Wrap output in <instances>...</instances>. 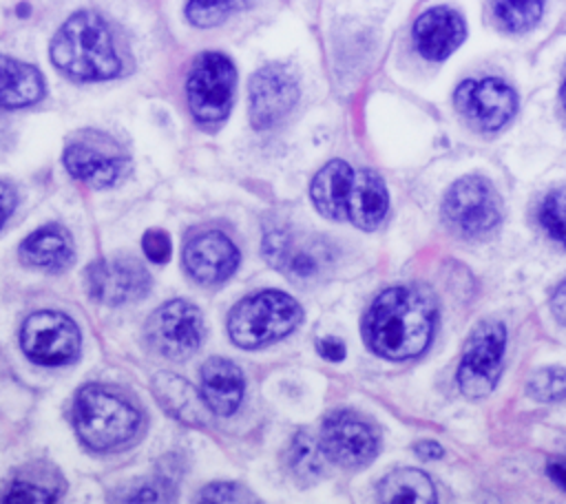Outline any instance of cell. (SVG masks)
<instances>
[{
    "label": "cell",
    "instance_id": "6da1fadb",
    "mask_svg": "<svg viewBox=\"0 0 566 504\" xmlns=\"http://www.w3.org/2000/svg\"><path fill=\"white\" fill-rule=\"evenodd\" d=\"M436 303L418 287H389L380 292L363 318V338L371 351L389 360L420 356L433 334Z\"/></svg>",
    "mask_w": 566,
    "mask_h": 504
},
{
    "label": "cell",
    "instance_id": "7a4b0ae2",
    "mask_svg": "<svg viewBox=\"0 0 566 504\" xmlns=\"http://www.w3.org/2000/svg\"><path fill=\"white\" fill-rule=\"evenodd\" d=\"M310 197L323 217L349 221L360 230L380 225L389 208L382 179L371 170L352 168L343 159L325 164L314 175Z\"/></svg>",
    "mask_w": 566,
    "mask_h": 504
},
{
    "label": "cell",
    "instance_id": "3957f363",
    "mask_svg": "<svg viewBox=\"0 0 566 504\" xmlns=\"http://www.w3.org/2000/svg\"><path fill=\"white\" fill-rule=\"evenodd\" d=\"M53 64L73 80L97 82L119 73V57L106 22L93 11L66 18L51 42Z\"/></svg>",
    "mask_w": 566,
    "mask_h": 504
},
{
    "label": "cell",
    "instance_id": "277c9868",
    "mask_svg": "<svg viewBox=\"0 0 566 504\" xmlns=\"http://www.w3.org/2000/svg\"><path fill=\"white\" fill-rule=\"evenodd\" d=\"M73 420L86 447L108 451L135 435L139 411L115 391L99 385H86L75 398Z\"/></svg>",
    "mask_w": 566,
    "mask_h": 504
},
{
    "label": "cell",
    "instance_id": "5b68a950",
    "mask_svg": "<svg viewBox=\"0 0 566 504\" xmlns=\"http://www.w3.org/2000/svg\"><path fill=\"white\" fill-rule=\"evenodd\" d=\"M303 318L301 305L285 292L263 290L241 298L228 316V334L234 345L254 349L270 345L290 332Z\"/></svg>",
    "mask_w": 566,
    "mask_h": 504
},
{
    "label": "cell",
    "instance_id": "8992f818",
    "mask_svg": "<svg viewBox=\"0 0 566 504\" xmlns=\"http://www.w3.org/2000/svg\"><path fill=\"white\" fill-rule=\"evenodd\" d=\"M442 217L447 225L460 237H486L497 228L502 219L500 197L489 179L480 175H467L447 190L442 201Z\"/></svg>",
    "mask_w": 566,
    "mask_h": 504
},
{
    "label": "cell",
    "instance_id": "52a82bcc",
    "mask_svg": "<svg viewBox=\"0 0 566 504\" xmlns=\"http://www.w3.org/2000/svg\"><path fill=\"white\" fill-rule=\"evenodd\" d=\"M237 71L228 55L208 51L199 55L186 80L190 113L199 124H219L228 117Z\"/></svg>",
    "mask_w": 566,
    "mask_h": 504
},
{
    "label": "cell",
    "instance_id": "ba28073f",
    "mask_svg": "<svg viewBox=\"0 0 566 504\" xmlns=\"http://www.w3.org/2000/svg\"><path fill=\"white\" fill-rule=\"evenodd\" d=\"M506 345V329L500 321L486 318L480 321L473 332L469 334L460 365H458V387L467 398H484L493 391L504 358Z\"/></svg>",
    "mask_w": 566,
    "mask_h": 504
},
{
    "label": "cell",
    "instance_id": "9c48e42d",
    "mask_svg": "<svg viewBox=\"0 0 566 504\" xmlns=\"http://www.w3.org/2000/svg\"><path fill=\"white\" fill-rule=\"evenodd\" d=\"M66 170L95 188H106L117 183L128 170V155L108 135L84 130L77 139H71L64 148Z\"/></svg>",
    "mask_w": 566,
    "mask_h": 504
},
{
    "label": "cell",
    "instance_id": "30bf717a",
    "mask_svg": "<svg viewBox=\"0 0 566 504\" xmlns=\"http://www.w3.org/2000/svg\"><path fill=\"white\" fill-rule=\"evenodd\" d=\"M20 345L27 358L38 365H66L80 356V329L73 318L62 312H33L22 323Z\"/></svg>",
    "mask_w": 566,
    "mask_h": 504
},
{
    "label": "cell",
    "instance_id": "8fae6325",
    "mask_svg": "<svg viewBox=\"0 0 566 504\" xmlns=\"http://www.w3.org/2000/svg\"><path fill=\"white\" fill-rule=\"evenodd\" d=\"M146 338L150 347L166 358H188L203 340L201 312L184 298L168 301L150 314L146 323Z\"/></svg>",
    "mask_w": 566,
    "mask_h": 504
},
{
    "label": "cell",
    "instance_id": "7c38bea8",
    "mask_svg": "<svg viewBox=\"0 0 566 504\" xmlns=\"http://www.w3.org/2000/svg\"><path fill=\"white\" fill-rule=\"evenodd\" d=\"M321 449L325 458L345 469L369 464L378 453V433L354 411H332L321 427Z\"/></svg>",
    "mask_w": 566,
    "mask_h": 504
},
{
    "label": "cell",
    "instance_id": "4fadbf2b",
    "mask_svg": "<svg viewBox=\"0 0 566 504\" xmlns=\"http://www.w3.org/2000/svg\"><path fill=\"white\" fill-rule=\"evenodd\" d=\"M263 256L268 263L292 279H314L329 263V245L321 237L274 228L265 232L263 239Z\"/></svg>",
    "mask_w": 566,
    "mask_h": 504
},
{
    "label": "cell",
    "instance_id": "5bb4252c",
    "mask_svg": "<svg viewBox=\"0 0 566 504\" xmlns=\"http://www.w3.org/2000/svg\"><path fill=\"white\" fill-rule=\"evenodd\" d=\"M298 99V82L283 64H268L250 77V119L259 130L279 126Z\"/></svg>",
    "mask_w": 566,
    "mask_h": 504
},
{
    "label": "cell",
    "instance_id": "9a60e30c",
    "mask_svg": "<svg viewBox=\"0 0 566 504\" xmlns=\"http://www.w3.org/2000/svg\"><path fill=\"white\" fill-rule=\"evenodd\" d=\"M455 106L473 128L491 133L515 115L517 97L502 80H467L455 91Z\"/></svg>",
    "mask_w": 566,
    "mask_h": 504
},
{
    "label": "cell",
    "instance_id": "2e32d148",
    "mask_svg": "<svg viewBox=\"0 0 566 504\" xmlns=\"http://www.w3.org/2000/svg\"><path fill=\"white\" fill-rule=\"evenodd\" d=\"M86 290L99 303L124 305L146 296L150 290V274L130 256L99 259L86 270Z\"/></svg>",
    "mask_w": 566,
    "mask_h": 504
},
{
    "label": "cell",
    "instance_id": "e0dca14e",
    "mask_svg": "<svg viewBox=\"0 0 566 504\" xmlns=\"http://www.w3.org/2000/svg\"><path fill=\"white\" fill-rule=\"evenodd\" d=\"M239 259L237 245L219 230L197 232L184 245V267L203 285L223 283L234 274Z\"/></svg>",
    "mask_w": 566,
    "mask_h": 504
},
{
    "label": "cell",
    "instance_id": "ac0fdd59",
    "mask_svg": "<svg viewBox=\"0 0 566 504\" xmlns=\"http://www.w3.org/2000/svg\"><path fill=\"white\" fill-rule=\"evenodd\" d=\"M464 40V22L449 7H433L418 15L413 24V44L427 60H444Z\"/></svg>",
    "mask_w": 566,
    "mask_h": 504
},
{
    "label": "cell",
    "instance_id": "d6986e66",
    "mask_svg": "<svg viewBox=\"0 0 566 504\" xmlns=\"http://www.w3.org/2000/svg\"><path fill=\"white\" fill-rule=\"evenodd\" d=\"M153 393L161 409L175 420L190 427H208L212 413L210 407L206 405L203 396L181 376L170 371L155 374Z\"/></svg>",
    "mask_w": 566,
    "mask_h": 504
},
{
    "label": "cell",
    "instance_id": "ffe728a7",
    "mask_svg": "<svg viewBox=\"0 0 566 504\" xmlns=\"http://www.w3.org/2000/svg\"><path fill=\"white\" fill-rule=\"evenodd\" d=\"M201 396L214 416H230L243 398V374L228 358H210L201 367Z\"/></svg>",
    "mask_w": 566,
    "mask_h": 504
},
{
    "label": "cell",
    "instance_id": "44dd1931",
    "mask_svg": "<svg viewBox=\"0 0 566 504\" xmlns=\"http://www.w3.org/2000/svg\"><path fill=\"white\" fill-rule=\"evenodd\" d=\"M20 259L40 270H64L73 261L71 234L55 223L42 225L22 241Z\"/></svg>",
    "mask_w": 566,
    "mask_h": 504
},
{
    "label": "cell",
    "instance_id": "7402d4cb",
    "mask_svg": "<svg viewBox=\"0 0 566 504\" xmlns=\"http://www.w3.org/2000/svg\"><path fill=\"white\" fill-rule=\"evenodd\" d=\"M44 77L31 64L0 53V108H24L42 99Z\"/></svg>",
    "mask_w": 566,
    "mask_h": 504
},
{
    "label": "cell",
    "instance_id": "603a6c76",
    "mask_svg": "<svg viewBox=\"0 0 566 504\" xmlns=\"http://www.w3.org/2000/svg\"><path fill=\"white\" fill-rule=\"evenodd\" d=\"M380 504H438L431 477L420 469H394L378 484Z\"/></svg>",
    "mask_w": 566,
    "mask_h": 504
},
{
    "label": "cell",
    "instance_id": "cb8c5ba5",
    "mask_svg": "<svg viewBox=\"0 0 566 504\" xmlns=\"http://www.w3.org/2000/svg\"><path fill=\"white\" fill-rule=\"evenodd\" d=\"M491 9L504 31L522 33L537 24L544 11V0H491Z\"/></svg>",
    "mask_w": 566,
    "mask_h": 504
},
{
    "label": "cell",
    "instance_id": "d4e9b609",
    "mask_svg": "<svg viewBox=\"0 0 566 504\" xmlns=\"http://www.w3.org/2000/svg\"><path fill=\"white\" fill-rule=\"evenodd\" d=\"M323 460H327V458L316 438H312L305 431L294 435L292 447H290V466L296 477H301V480L318 477L323 471Z\"/></svg>",
    "mask_w": 566,
    "mask_h": 504
},
{
    "label": "cell",
    "instance_id": "484cf974",
    "mask_svg": "<svg viewBox=\"0 0 566 504\" xmlns=\"http://www.w3.org/2000/svg\"><path fill=\"white\" fill-rule=\"evenodd\" d=\"M254 0H188L186 15L195 27H217L237 11H243Z\"/></svg>",
    "mask_w": 566,
    "mask_h": 504
},
{
    "label": "cell",
    "instance_id": "4316f807",
    "mask_svg": "<svg viewBox=\"0 0 566 504\" xmlns=\"http://www.w3.org/2000/svg\"><path fill=\"white\" fill-rule=\"evenodd\" d=\"M537 219L544 232L566 248V188H555L542 199Z\"/></svg>",
    "mask_w": 566,
    "mask_h": 504
},
{
    "label": "cell",
    "instance_id": "83f0119b",
    "mask_svg": "<svg viewBox=\"0 0 566 504\" xmlns=\"http://www.w3.org/2000/svg\"><path fill=\"white\" fill-rule=\"evenodd\" d=\"M526 391L537 402H555L566 398V367H544L531 374Z\"/></svg>",
    "mask_w": 566,
    "mask_h": 504
},
{
    "label": "cell",
    "instance_id": "f1b7e54d",
    "mask_svg": "<svg viewBox=\"0 0 566 504\" xmlns=\"http://www.w3.org/2000/svg\"><path fill=\"white\" fill-rule=\"evenodd\" d=\"M192 504H259V500L241 484L212 482L197 493Z\"/></svg>",
    "mask_w": 566,
    "mask_h": 504
},
{
    "label": "cell",
    "instance_id": "f546056e",
    "mask_svg": "<svg viewBox=\"0 0 566 504\" xmlns=\"http://www.w3.org/2000/svg\"><path fill=\"white\" fill-rule=\"evenodd\" d=\"M2 504H55V497L49 489H44L40 484H33L27 480H15L4 491Z\"/></svg>",
    "mask_w": 566,
    "mask_h": 504
},
{
    "label": "cell",
    "instance_id": "4dcf8cb0",
    "mask_svg": "<svg viewBox=\"0 0 566 504\" xmlns=\"http://www.w3.org/2000/svg\"><path fill=\"white\" fill-rule=\"evenodd\" d=\"M168 495L164 480H146L122 493V504H159Z\"/></svg>",
    "mask_w": 566,
    "mask_h": 504
},
{
    "label": "cell",
    "instance_id": "1f68e13d",
    "mask_svg": "<svg viewBox=\"0 0 566 504\" xmlns=\"http://www.w3.org/2000/svg\"><path fill=\"white\" fill-rule=\"evenodd\" d=\"M142 248L153 263H166L170 259V237L164 230H148L142 239Z\"/></svg>",
    "mask_w": 566,
    "mask_h": 504
},
{
    "label": "cell",
    "instance_id": "d6a6232c",
    "mask_svg": "<svg viewBox=\"0 0 566 504\" xmlns=\"http://www.w3.org/2000/svg\"><path fill=\"white\" fill-rule=\"evenodd\" d=\"M546 475H548L559 489L566 491V451L553 455V458L546 462Z\"/></svg>",
    "mask_w": 566,
    "mask_h": 504
},
{
    "label": "cell",
    "instance_id": "836d02e7",
    "mask_svg": "<svg viewBox=\"0 0 566 504\" xmlns=\"http://www.w3.org/2000/svg\"><path fill=\"white\" fill-rule=\"evenodd\" d=\"M316 349L323 358H327L332 363H338L345 358V345L338 338H323L316 343Z\"/></svg>",
    "mask_w": 566,
    "mask_h": 504
},
{
    "label": "cell",
    "instance_id": "e575fe53",
    "mask_svg": "<svg viewBox=\"0 0 566 504\" xmlns=\"http://www.w3.org/2000/svg\"><path fill=\"white\" fill-rule=\"evenodd\" d=\"M13 208H15V192L9 183L0 181V228L7 223Z\"/></svg>",
    "mask_w": 566,
    "mask_h": 504
},
{
    "label": "cell",
    "instance_id": "d590c367",
    "mask_svg": "<svg viewBox=\"0 0 566 504\" xmlns=\"http://www.w3.org/2000/svg\"><path fill=\"white\" fill-rule=\"evenodd\" d=\"M551 312L557 318V323L566 325V281L559 283L551 296Z\"/></svg>",
    "mask_w": 566,
    "mask_h": 504
},
{
    "label": "cell",
    "instance_id": "8d00e7d4",
    "mask_svg": "<svg viewBox=\"0 0 566 504\" xmlns=\"http://www.w3.org/2000/svg\"><path fill=\"white\" fill-rule=\"evenodd\" d=\"M413 451H416V455H418V458H422V460H440V458H442V453H444V449H442L438 442H433V440L416 442Z\"/></svg>",
    "mask_w": 566,
    "mask_h": 504
},
{
    "label": "cell",
    "instance_id": "74e56055",
    "mask_svg": "<svg viewBox=\"0 0 566 504\" xmlns=\"http://www.w3.org/2000/svg\"><path fill=\"white\" fill-rule=\"evenodd\" d=\"M562 102H564V108H566V80H564V86H562Z\"/></svg>",
    "mask_w": 566,
    "mask_h": 504
}]
</instances>
